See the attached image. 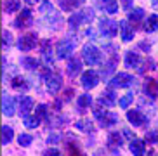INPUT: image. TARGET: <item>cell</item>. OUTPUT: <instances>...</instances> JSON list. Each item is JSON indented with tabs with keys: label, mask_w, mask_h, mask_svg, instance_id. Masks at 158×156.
Returning a JSON list of instances; mask_svg holds the SVG:
<instances>
[{
	"label": "cell",
	"mask_w": 158,
	"mask_h": 156,
	"mask_svg": "<svg viewBox=\"0 0 158 156\" xmlns=\"http://www.w3.org/2000/svg\"><path fill=\"white\" fill-rule=\"evenodd\" d=\"M82 57L85 59V63L89 66H96V64H101L102 63V52L96 45H92V43L84 45V49H82Z\"/></svg>",
	"instance_id": "cell-1"
},
{
	"label": "cell",
	"mask_w": 158,
	"mask_h": 156,
	"mask_svg": "<svg viewBox=\"0 0 158 156\" xmlns=\"http://www.w3.org/2000/svg\"><path fill=\"white\" fill-rule=\"evenodd\" d=\"M118 26L120 24L116 23L115 19H110V18H102L99 21V28H101V35L102 37H116L118 35Z\"/></svg>",
	"instance_id": "cell-2"
},
{
	"label": "cell",
	"mask_w": 158,
	"mask_h": 156,
	"mask_svg": "<svg viewBox=\"0 0 158 156\" xmlns=\"http://www.w3.org/2000/svg\"><path fill=\"white\" fill-rule=\"evenodd\" d=\"M94 18V10L92 9H82L78 10L77 14H73L70 18V26L71 28H78L80 24H84V23H90Z\"/></svg>",
	"instance_id": "cell-3"
},
{
	"label": "cell",
	"mask_w": 158,
	"mask_h": 156,
	"mask_svg": "<svg viewBox=\"0 0 158 156\" xmlns=\"http://www.w3.org/2000/svg\"><path fill=\"white\" fill-rule=\"evenodd\" d=\"M132 82H134L132 75H129V73H116V76H113L111 80H110V87L123 88V87H129Z\"/></svg>",
	"instance_id": "cell-4"
},
{
	"label": "cell",
	"mask_w": 158,
	"mask_h": 156,
	"mask_svg": "<svg viewBox=\"0 0 158 156\" xmlns=\"http://www.w3.org/2000/svg\"><path fill=\"white\" fill-rule=\"evenodd\" d=\"M45 83H47V90L51 94H57L59 88L63 87V78L57 73H49L45 75Z\"/></svg>",
	"instance_id": "cell-5"
},
{
	"label": "cell",
	"mask_w": 158,
	"mask_h": 156,
	"mask_svg": "<svg viewBox=\"0 0 158 156\" xmlns=\"http://www.w3.org/2000/svg\"><path fill=\"white\" fill-rule=\"evenodd\" d=\"M37 35L35 33H26V35H23V37L18 40V47H19V51H24V52H28L31 51L33 47L37 45Z\"/></svg>",
	"instance_id": "cell-6"
},
{
	"label": "cell",
	"mask_w": 158,
	"mask_h": 156,
	"mask_svg": "<svg viewBox=\"0 0 158 156\" xmlns=\"http://www.w3.org/2000/svg\"><path fill=\"white\" fill-rule=\"evenodd\" d=\"M73 49H75V42L73 40H63V42L57 43L56 54H57L59 59H66V57H70V55H71Z\"/></svg>",
	"instance_id": "cell-7"
},
{
	"label": "cell",
	"mask_w": 158,
	"mask_h": 156,
	"mask_svg": "<svg viewBox=\"0 0 158 156\" xmlns=\"http://www.w3.org/2000/svg\"><path fill=\"white\" fill-rule=\"evenodd\" d=\"M98 83H99V75L96 73V71L89 69V71H85V73L82 75V85H84L85 88L98 87Z\"/></svg>",
	"instance_id": "cell-8"
},
{
	"label": "cell",
	"mask_w": 158,
	"mask_h": 156,
	"mask_svg": "<svg viewBox=\"0 0 158 156\" xmlns=\"http://www.w3.org/2000/svg\"><path fill=\"white\" fill-rule=\"evenodd\" d=\"M94 115H96V118L99 120V123H101L102 127H111V125H115L116 121H118V118H116L115 113H106V111L102 113V111L98 109Z\"/></svg>",
	"instance_id": "cell-9"
},
{
	"label": "cell",
	"mask_w": 158,
	"mask_h": 156,
	"mask_svg": "<svg viewBox=\"0 0 158 156\" xmlns=\"http://www.w3.org/2000/svg\"><path fill=\"white\" fill-rule=\"evenodd\" d=\"M31 23H33L31 10H30V9H24V10H21L19 18L14 21V26H16V28H26V26H30Z\"/></svg>",
	"instance_id": "cell-10"
},
{
	"label": "cell",
	"mask_w": 158,
	"mask_h": 156,
	"mask_svg": "<svg viewBox=\"0 0 158 156\" xmlns=\"http://www.w3.org/2000/svg\"><path fill=\"white\" fill-rule=\"evenodd\" d=\"M127 120H129L132 125H135V127H143V125L148 121L146 115H143L141 111H127Z\"/></svg>",
	"instance_id": "cell-11"
},
{
	"label": "cell",
	"mask_w": 158,
	"mask_h": 156,
	"mask_svg": "<svg viewBox=\"0 0 158 156\" xmlns=\"http://www.w3.org/2000/svg\"><path fill=\"white\" fill-rule=\"evenodd\" d=\"M2 111H4L5 116H14V101L7 94L2 96Z\"/></svg>",
	"instance_id": "cell-12"
},
{
	"label": "cell",
	"mask_w": 158,
	"mask_h": 156,
	"mask_svg": "<svg viewBox=\"0 0 158 156\" xmlns=\"http://www.w3.org/2000/svg\"><path fill=\"white\" fill-rule=\"evenodd\" d=\"M144 151H146V146H144L143 141H139V139L130 141V153H132V156H144Z\"/></svg>",
	"instance_id": "cell-13"
},
{
	"label": "cell",
	"mask_w": 158,
	"mask_h": 156,
	"mask_svg": "<svg viewBox=\"0 0 158 156\" xmlns=\"http://www.w3.org/2000/svg\"><path fill=\"white\" fill-rule=\"evenodd\" d=\"M33 108V99L31 97H19V111L23 116H28V113Z\"/></svg>",
	"instance_id": "cell-14"
},
{
	"label": "cell",
	"mask_w": 158,
	"mask_h": 156,
	"mask_svg": "<svg viewBox=\"0 0 158 156\" xmlns=\"http://www.w3.org/2000/svg\"><path fill=\"white\" fill-rule=\"evenodd\" d=\"M141 57L137 54H135V52H127L125 54V66L127 68H139V63H141Z\"/></svg>",
	"instance_id": "cell-15"
},
{
	"label": "cell",
	"mask_w": 158,
	"mask_h": 156,
	"mask_svg": "<svg viewBox=\"0 0 158 156\" xmlns=\"http://www.w3.org/2000/svg\"><path fill=\"white\" fill-rule=\"evenodd\" d=\"M120 28H122V40L123 42H130L132 38H134V30H130L129 21H122Z\"/></svg>",
	"instance_id": "cell-16"
},
{
	"label": "cell",
	"mask_w": 158,
	"mask_h": 156,
	"mask_svg": "<svg viewBox=\"0 0 158 156\" xmlns=\"http://www.w3.org/2000/svg\"><path fill=\"white\" fill-rule=\"evenodd\" d=\"M82 71V61L77 59V57H71L70 63H68V73L71 75V76H75L77 73H80Z\"/></svg>",
	"instance_id": "cell-17"
},
{
	"label": "cell",
	"mask_w": 158,
	"mask_h": 156,
	"mask_svg": "<svg viewBox=\"0 0 158 156\" xmlns=\"http://www.w3.org/2000/svg\"><path fill=\"white\" fill-rule=\"evenodd\" d=\"M144 92H146L149 97H153V99H155V97L158 96L156 82H155V80H151V78H149V80H146V83H144Z\"/></svg>",
	"instance_id": "cell-18"
},
{
	"label": "cell",
	"mask_w": 158,
	"mask_h": 156,
	"mask_svg": "<svg viewBox=\"0 0 158 156\" xmlns=\"http://www.w3.org/2000/svg\"><path fill=\"white\" fill-rule=\"evenodd\" d=\"M158 30V16L156 14H153V16H149L148 19H146V23H144V31H156Z\"/></svg>",
	"instance_id": "cell-19"
},
{
	"label": "cell",
	"mask_w": 158,
	"mask_h": 156,
	"mask_svg": "<svg viewBox=\"0 0 158 156\" xmlns=\"http://www.w3.org/2000/svg\"><path fill=\"white\" fill-rule=\"evenodd\" d=\"M12 137H14V132H12V127H9V125H4L2 127V144H7L12 141Z\"/></svg>",
	"instance_id": "cell-20"
},
{
	"label": "cell",
	"mask_w": 158,
	"mask_h": 156,
	"mask_svg": "<svg viewBox=\"0 0 158 156\" xmlns=\"http://www.w3.org/2000/svg\"><path fill=\"white\" fill-rule=\"evenodd\" d=\"M85 0H61V9L63 10H73L75 7L82 5Z\"/></svg>",
	"instance_id": "cell-21"
},
{
	"label": "cell",
	"mask_w": 158,
	"mask_h": 156,
	"mask_svg": "<svg viewBox=\"0 0 158 156\" xmlns=\"http://www.w3.org/2000/svg\"><path fill=\"white\" fill-rule=\"evenodd\" d=\"M115 101H116V97H115V94H113L111 90L104 92V94L101 96V99H99V102H101L102 106H115Z\"/></svg>",
	"instance_id": "cell-22"
},
{
	"label": "cell",
	"mask_w": 158,
	"mask_h": 156,
	"mask_svg": "<svg viewBox=\"0 0 158 156\" xmlns=\"http://www.w3.org/2000/svg\"><path fill=\"white\" fill-rule=\"evenodd\" d=\"M102 7L108 14H115L118 10V0H102Z\"/></svg>",
	"instance_id": "cell-23"
},
{
	"label": "cell",
	"mask_w": 158,
	"mask_h": 156,
	"mask_svg": "<svg viewBox=\"0 0 158 156\" xmlns=\"http://www.w3.org/2000/svg\"><path fill=\"white\" fill-rule=\"evenodd\" d=\"M127 18H129L130 23H139L141 19L144 18V10L143 9H132L129 12V16H127Z\"/></svg>",
	"instance_id": "cell-24"
},
{
	"label": "cell",
	"mask_w": 158,
	"mask_h": 156,
	"mask_svg": "<svg viewBox=\"0 0 158 156\" xmlns=\"http://www.w3.org/2000/svg\"><path fill=\"white\" fill-rule=\"evenodd\" d=\"M38 125H40L38 116H24V127L26 129H37Z\"/></svg>",
	"instance_id": "cell-25"
},
{
	"label": "cell",
	"mask_w": 158,
	"mask_h": 156,
	"mask_svg": "<svg viewBox=\"0 0 158 156\" xmlns=\"http://www.w3.org/2000/svg\"><path fill=\"white\" fill-rule=\"evenodd\" d=\"M21 7V0H9V2H5V7L4 10L5 12H14Z\"/></svg>",
	"instance_id": "cell-26"
},
{
	"label": "cell",
	"mask_w": 158,
	"mask_h": 156,
	"mask_svg": "<svg viewBox=\"0 0 158 156\" xmlns=\"http://www.w3.org/2000/svg\"><path fill=\"white\" fill-rule=\"evenodd\" d=\"M77 129H80L82 132H90V130H94L90 120H80V121H77Z\"/></svg>",
	"instance_id": "cell-27"
},
{
	"label": "cell",
	"mask_w": 158,
	"mask_h": 156,
	"mask_svg": "<svg viewBox=\"0 0 158 156\" xmlns=\"http://www.w3.org/2000/svg\"><path fill=\"white\" fill-rule=\"evenodd\" d=\"M77 102H78L80 109H85V108H89V106L92 104V99H90V96H87V94H85V96H80Z\"/></svg>",
	"instance_id": "cell-28"
},
{
	"label": "cell",
	"mask_w": 158,
	"mask_h": 156,
	"mask_svg": "<svg viewBox=\"0 0 158 156\" xmlns=\"http://www.w3.org/2000/svg\"><path fill=\"white\" fill-rule=\"evenodd\" d=\"M23 66L26 69H37L38 68V61L33 57H23Z\"/></svg>",
	"instance_id": "cell-29"
},
{
	"label": "cell",
	"mask_w": 158,
	"mask_h": 156,
	"mask_svg": "<svg viewBox=\"0 0 158 156\" xmlns=\"http://www.w3.org/2000/svg\"><path fill=\"white\" fill-rule=\"evenodd\" d=\"M132 99H134V94H132V92H127L125 96H123V97L120 99V108L127 109V108H129V104L132 102Z\"/></svg>",
	"instance_id": "cell-30"
},
{
	"label": "cell",
	"mask_w": 158,
	"mask_h": 156,
	"mask_svg": "<svg viewBox=\"0 0 158 156\" xmlns=\"http://www.w3.org/2000/svg\"><path fill=\"white\" fill-rule=\"evenodd\" d=\"M31 135H28V133H21L18 137V142H19V146H23V147H28L30 144H31Z\"/></svg>",
	"instance_id": "cell-31"
},
{
	"label": "cell",
	"mask_w": 158,
	"mask_h": 156,
	"mask_svg": "<svg viewBox=\"0 0 158 156\" xmlns=\"http://www.w3.org/2000/svg\"><path fill=\"white\" fill-rule=\"evenodd\" d=\"M108 141H110V144H111V146H120V144H122V139H120V135H118L116 132L110 133Z\"/></svg>",
	"instance_id": "cell-32"
},
{
	"label": "cell",
	"mask_w": 158,
	"mask_h": 156,
	"mask_svg": "<svg viewBox=\"0 0 158 156\" xmlns=\"http://www.w3.org/2000/svg\"><path fill=\"white\" fill-rule=\"evenodd\" d=\"M12 87L14 88H28L26 87V82H24L21 76H16L14 80H12Z\"/></svg>",
	"instance_id": "cell-33"
},
{
	"label": "cell",
	"mask_w": 158,
	"mask_h": 156,
	"mask_svg": "<svg viewBox=\"0 0 158 156\" xmlns=\"http://www.w3.org/2000/svg\"><path fill=\"white\" fill-rule=\"evenodd\" d=\"M115 63H116V59L113 57V59L110 61V63H108V64L104 66V68H102V75H104V76H106V75L110 73V71H113V68H115Z\"/></svg>",
	"instance_id": "cell-34"
},
{
	"label": "cell",
	"mask_w": 158,
	"mask_h": 156,
	"mask_svg": "<svg viewBox=\"0 0 158 156\" xmlns=\"http://www.w3.org/2000/svg\"><path fill=\"white\" fill-rule=\"evenodd\" d=\"M146 139H148L149 142L158 144V132H156V130H153V132H148V133H146Z\"/></svg>",
	"instance_id": "cell-35"
},
{
	"label": "cell",
	"mask_w": 158,
	"mask_h": 156,
	"mask_svg": "<svg viewBox=\"0 0 158 156\" xmlns=\"http://www.w3.org/2000/svg\"><path fill=\"white\" fill-rule=\"evenodd\" d=\"M68 153H70V156H82V153L78 151V147L75 144H68Z\"/></svg>",
	"instance_id": "cell-36"
},
{
	"label": "cell",
	"mask_w": 158,
	"mask_h": 156,
	"mask_svg": "<svg viewBox=\"0 0 158 156\" xmlns=\"http://www.w3.org/2000/svg\"><path fill=\"white\" fill-rule=\"evenodd\" d=\"M45 113H47V106L45 104H38L37 106V116H38V118H44Z\"/></svg>",
	"instance_id": "cell-37"
},
{
	"label": "cell",
	"mask_w": 158,
	"mask_h": 156,
	"mask_svg": "<svg viewBox=\"0 0 158 156\" xmlns=\"http://www.w3.org/2000/svg\"><path fill=\"white\" fill-rule=\"evenodd\" d=\"M44 156H63V154H61L57 149H47V151L44 153Z\"/></svg>",
	"instance_id": "cell-38"
},
{
	"label": "cell",
	"mask_w": 158,
	"mask_h": 156,
	"mask_svg": "<svg viewBox=\"0 0 158 156\" xmlns=\"http://www.w3.org/2000/svg\"><path fill=\"white\" fill-rule=\"evenodd\" d=\"M10 42H12V38H10V33L4 31V43H5V47H9Z\"/></svg>",
	"instance_id": "cell-39"
},
{
	"label": "cell",
	"mask_w": 158,
	"mask_h": 156,
	"mask_svg": "<svg viewBox=\"0 0 158 156\" xmlns=\"http://www.w3.org/2000/svg\"><path fill=\"white\" fill-rule=\"evenodd\" d=\"M56 141H59V135H57V133H52V135H49V137H47V142H56Z\"/></svg>",
	"instance_id": "cell-40"
},
{
	"label": "cell",
	"mask_w": 158,
	"mask_h": 156,
	"mask_svg": "<svg viewBox=\"0 0 158 156\" xmlns=\"http://www.w3.org/2000/svg\"><path fill=\"white\" fill-rule=\"evenodd\" d=\"M122 4L125 9H130V5H132V0H122Z\"/></svg>",
	"instance_id": "cell-41"
},
{
	"label": "cell",
	"mask_w": 158,
	"mask_h": 156,
	"mask_svg": "<svg viewBox=\"0 0 158 156\" xmlns=\"http://www.w3.org/2000/svg\"><path fill=\"white\" fill-rule=\"evenodd\" d=\"M139 45H141V49H143V51H149V45L146 43V42H141Z\"/></svg>",
	"instance_id": "cell-42"
},
{
	"label": "cell",
	"mask_w": 158,
	"mask_h": 156,
	"mask_svg": "<svg viewBox=\"0 0 158 156\" xmlns=\"http://www.w3.org/2000/svg\"><path fill=\"white\" fill-rule=\"evenodd\" d=\"M26 4H35V2H38V0H24Z\"/></svg>",
	"instance_id": "cell-43"
},
{
	"label": "cell",
	"mask_w": 158,
	"mask_h": 156,
	"mask_svg": "<svg viewBox=\"0 0 158 156\" xmlns=\"http://www.w3.org/2000/svg\"><path fill=\"white\" fill-rule=\"evenodd\" d=\"M153 7H158V0H153Z\"/></svg>",
	"instance_id": "cell-44"
},
{
	"label": "cell",
	"mask_w": 158,
	"mask_h": 156,
	"mask_svg": "<svg viewBox=\"0 0 158 156\" xmlns=\"http://www.w3.org/2000/svg\"><path fill=\"white\" fill-rule=\"evenodd\" d=\"M149 156H156V154H155V153H149Z\"/></svg>",
	"instance_id": "cell-45"
}]
</instances>
